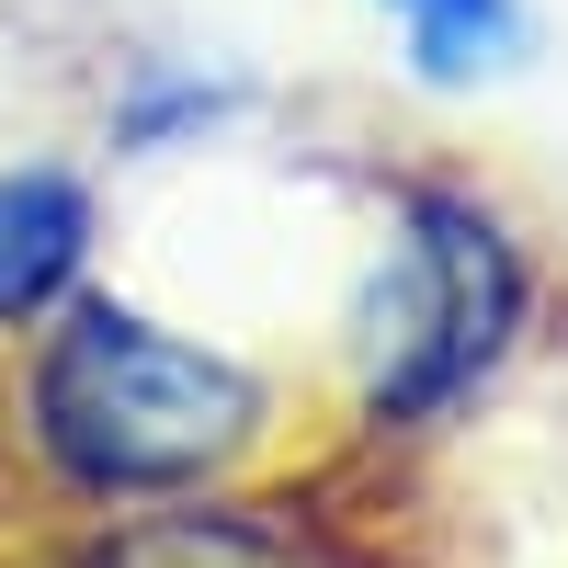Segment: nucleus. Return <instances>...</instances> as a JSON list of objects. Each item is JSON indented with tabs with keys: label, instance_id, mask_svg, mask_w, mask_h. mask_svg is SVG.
<instances>
[{
	"label": "nucleus",
	"instance_id": "obj_1",
	"mask_svg": "<svg viewBox=\"0 0 568 568\" xmlns=\"http://www.w3.org/2000/svg\"><path fill=\"white\" fill-rule=\"evenodd\" d=\"M0 455L69 511H182L227 500L284 455V387L149 307L80 284L12 342Z\"/></svg>",
	"mask_w": 568,
	"mask_h": 568
},
{
	"label": "nucleus",
	"instance_id": "obj_2",
	"mask_svg": "<svg viewBox=\"0 0 568 568\" xmlns=\"http://www.w3.org/2000/svg\"><path fill=\"white\" fill-rule=\"evenodd\" d=\"M535 329V251L478 182H398L387 262L353 307V420L420 433L455 420Z\"/></svg>",
	"mask_w": 568,
	"mask_h": 568
},
{
	"label": "nucleus",
	"instance_id": "obj_3",
	"mask_svg": "<svg viewBox=\"0 0 568 568\" xmlns=\"http://www.w3.org/2000/svg\"><path fill=\"white\" fill-rule=\"evenodd\" d=\"M91 240H103V205H91V182L69 160L0 171V353L91 284Z\"/></svg>",
	"mask_w": 568,
	"mask_h": 568
},
{
	"label": "nucleus",
	"instance_id": "obj_6",
	"mask_svg": "<svg viewBox=\"0 0 568 568\" xmlns=\"http://www.w3.org/2000/svg\"><path fill=\"white\" fill-rule=\"evenodd\" d=\"M387 12H409V0H387Z\"/></svg>",
	"mask_w": 568,
	"mask_h": 568
},
{
	"label": "nucleus",
	"instance_id": "obj_5",
	"mask_svg": "<svg viewBox=\"0 0 568 568\" xmlns=\"http://www.w3.org/2000/svg\"><path fill=\"white\" fill-rule=\"evenodd\" d=\"M251 91L240 80H205V69H136L125 91H114V149H182V136H205V125H227Z\"/></svg>",
	"mask_w": 568,
	"mask_h": 568
},
{
	"label": "nucleus",
	"instance_id": "obj_4",
	"mask_svg": "<svg viewBox=\"0 0 568 568\" xmlns=\"http://www.w3.org/2000/svg\"><path fill=\"white\" fill-rule=\"evenodd\" d=\"M398 45H409V80L466 91V80H500L511 58H524L535 23H524V0H409Z\"/></svg>",
	"mask_w": 568,
	"mask_h": 568
}]
</instances>
